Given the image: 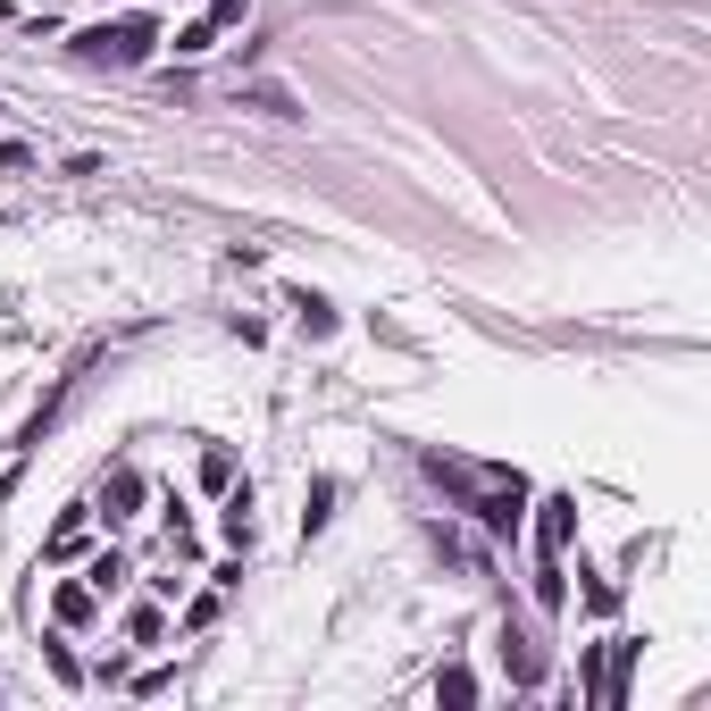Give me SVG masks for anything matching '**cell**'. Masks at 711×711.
<instances>
[{
	"mask_svg": "<svg viewBox=\"0 0 711 711\" xmlns=\"http://www.w3.org/2000/svg\"><path fill=\"white\" fill-rule=\"evenodd\" d=\"M51 611H59V628H84V619L101 611V595H93V586H84V578H68V586H59V595H51Z\"/></svg>",
	"mask_w": 711,
	"mask_h": 711,
	"instance_id": "8992f818",
	"label": "cell"
},
{
	"mask_svg": "<svg viewBox=\"0 0 711 711\" xmlns=\"http://www.w3.org/2000/svg\"><path fill=\"white\" fill-rule=\"evenodd\" d=\"M42 661H51V670H59V678H68V687H75V678H84V670H75V653H68V645H59V637H51V645H42Z\"/></svg>",
	"mask_w": 711,
	"mask_h": 711,
	"instance_id": "2e32d148",
	"label": "cell"
},
{
	"mask_svg": "<svg viewBox=\"0 0 711 711\" xmlns=\"http://www.w3.org/2000/svg\"><path fill=\"white\" fill-rule=\"evenodd\" d=\"M569 536H578V503H569V494H544L536 503V561H561Z\"/></svg>",
	"mask_w": 711,
	"mask_h": 711,
	"instance_id": "3957f363",
	"label": "cell"
},
{
	"mask_svg": "<svg viewBox=\"0 0 711 711\" xmlns=\"http://www.w3.org/2000/svg\"><path fill=\"white\" fill-rule=\"evenodd\" d=\"M327 519H336V477H319V486H310V511H301V536H319Z\"/></svg>",
	"mask_w": 711,
	"mask_h": 711,
	"instance_id": "ba28073f",
	"label": "cell"
},
{
	"mask_svg": "<svg viewBox=\"0 0 711 711\" xmlns=\"http://www.w3.org/2000/svg\"><path fill=\"white\" fill-rule=\"evenodd\" d=\"M435 703H477V678H468V670H444V678H435Z\"/></svg>",
	"mask_w": 711,
	"mask_h": 711,
	"instance_id": "8fae6325",
	"label": "cell"
},
{
	"mask_svg": "<svg viewBox=\"0 0 711 711\" xmlns=\"http://www.w3.org/2000/svg\"><path fill=\"white\" fill-rule=\"evenodd\" d=\"M226 536H235V544H251V486L235 494V503H226Z\"/></svg>",
	"mask_w": 711,
	"mask_h": 711,
	"instance_id": "7c38bea8",
	"label": "cell"
},
{
	"mask_svg": "<svg viewBox=\"0 0 711 711\" xmlns=\"http://www.w3.org/2000/svg\"><path fill=\"white\" fill-rule=\"evenodd\" d=\"M84 527H93V511H68V519L51 527V544H42V561H75V553H84Z\"/></svg>",
	"mask_w": 711,
	"mask_h": 711,
	"instance_id": "52a82bcc",
	"label": "cell"
},
{
	"mask_svg": "<svg viewBox=\"0 0 711 711\" xmlns=\"http://www.w3.org/2000/svg\"><path fill=\"white\" fill-rule=\"evenodd\" d=\"M244 9H251V0H209V25H235Z\"/></svg>",
	"mask_w": 711,
	"mask_h": 711,
	"instance_id": "e0dca14e",
	"label": "cell"
},
{
	"mask_svg": "<svg viewBox=\"0 0 711 711\" xmlns=\"http://www.w3.org/2000/svg\"><path fill=\"white\" fill-rule=\"evenodd\" d=\"M293 310H301V327H310V336H336V310H327L319 293H293Z\"/></svg>",
	"mask_w": 711,
	"mask_h": 711,
	"instance_id": "30bf717a",
	"label": "cell"
},
{
	"mask_svg": "<svg viewBox=\"0 0 711 711\" xmlns=\"http://www.w3.org/2000/svg\"><path fill=\"white\" fill-rule=\"evenodd\" d=\"M209 42H218V25H209V18H193V25H185V34H176V51H185V59H202V51H209Z\"/></svg>",
	"mask_w": 711,
	"mask_h": 711,
	"instance_id": "5bb4252c",
	"label": "cell"
},
{
	"mask_svg": "<svg viewBox=\"0 0 711 711\" xmlns=\"http://www.w3.org/2000/svg\"><path fill=\"white\" fill-rule=\"evenodd\" d=\"M202 486H209V494L235 486V452H226V444H209V452H202Z\"/></svg>",
	"mask_w": 711,
	"mask_h": 711,
	"instance_id": "9c48e42d",
	"label": "cell"
},
{
	"mask_svg": "<svg viewBox=\"0 0 711 711\" xmlns=\"http://www.w3.org/2000/svg\"><path fill=\"white\" fill-rule=\"evenodd\" d=\"M134 511H143V477H134V468H110V477H101V519L126 527Z\"/></svg>",
	"mask_w": 711,
	"mask_h": 711,
	"instance_id": "277c9868",
	"label": "cell"
},
{
	"mask_svg": "<svg viewBox=\"0 0 711 711\" xmlns=\"http://www.w3.org/2000/svg\"><path fill=\"white\" fill-rule=\"evenodd\" d=\"M427 477L435 486L461 494V511L477 527H494V536H511L527 511V486H519V468H494V461H461V452H427Z\"/></svg>",
	"mask_w": 711,
	"mask_h": 711,
	"instance_id": "6da1fadb",
	"label": "cell"
},
{
	"mask_svg": "<svg viewBox=\"0 0 711 711\" xmlns=\"http://www.w3.org/2000/svg\"><path fill=\"white\" fill-rule=\"evenodd\" d=\"M159 628H168V619L151 611V602H143V611H134V619H126V637H134V645H159Z\"/></svg>",
	"mask_w": 711,
	"mask_h": 711,
	"instance_id": "9a60e30c",
	"label": "cell"
},
{
	"mask_svg": "<svg viewBox=\"0 0 711 711\" xmlns=\"http://www.w3.org/2000/svg\"><path fill=\"white\" fill-rule=\"evenodd\" d=\"M503 670H511V687H536L544 678V645L527 628H503Z\"/></svg>",
	"mask_w": 711,
	"mask_h": 711,
	"instance_id": "5b68a950",
	"label": "cell"
},
{
	"mask_svg": "<svg viewBox=\"0 0 711 711\" xmlns=\"http://www.w3.org/2000/svg\"><path fill=\"white\" fill-rule=\"evenodd\" d=\"M151 42H159L151 18H110V25H84V34H75V59H84V68H143Z\"/></svg>",
	"mask_w": 711,
	"mask_h": 711,
	"instance_id": "7a4b0ae2",
	"label": "cell"
},
{
	"mask_svg": "<svg viewBox=\"0 0 711 711\" xmlns=\"http://www.w3.org/2000/svg\"><path fill=\"white\" fill-rule=\"evenodd\" d=\"M117 578H126V561H117V553H101V561H93V569H84V586H93V595H110V586H117Z\"/></svg>",
	"mask_w": 711,
	"mask_h": 711,
	"instance_id": "4fadbf2b",
	"label": "cell"
}]
</instances>
